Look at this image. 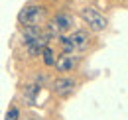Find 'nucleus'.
<instances>
[{"label": "nucleus", "instance_id": "obj_2", "mask_svg": "<svg viewBox=\"0 0 128 120\" xmlns=\"http://www.w3.org/2000/svg\"><path fill=\"white\" fill-rule=\"evenodd\" d=\"M81 18H83V22L85 24H89L93 30L96 32H100V30H104L106 26H108V22H106V18L100 14L98 10H95V8H91V6H87V8H81Z\"/></svg>", "mask_w": 128, "mask_h": 120}, {"label": "nucleus", "instance_id": "obj_3", "mask_svg": "<svg viewBox=\"0 0 128 120\" xmlns=\"http://www.w3.org/2000/svg\"><path fill=\"white\" fill-rule=\"evenodd\" d=\"M71 26H73V18L69 14H57L48 24V32L46 34H48L49 38H55V36H61L67 30H71Z\"/></svg>", "mask_w": 128, "mask_h": 120}, {"label": "nucleus", "instance_id": "obj_5", "mask_svg": "<svg viewBox=\"0 0 128 120\" xmlns=\"http://www.w3.org/2000/svg\"><path fill=\"white\" fill-rule=\"evenodd\" d=\"M67 40H69V44H71V47H73V51H85V49L89 47V34L83 32V30L73 32Z\"/></svg>", "mask_w": 128, "mask_h": 120}, {"label": "nucleus", "instance_id": "obj_6", "mask_svg": "<svg viewBox=\"0 0 128 120\" xmlns=\"http://www.w3.org/2000/svg\"><path fill=\"white\" fill-rule=\"evenodd\" d=\"M77 87V83L73 81V79H57L55 83H53V92L57 94V96H69L73 90Z\"/></svg>", "mask_w": 128, "mask_h": 120}, {"label": "nucleus", "instance_id": "obj_7", "mask_svg": "<svg viewBox=\"0 0 128 120\" xmlns=\"http://www.w3.org/2000/svg\"><path fill=\"white\" fill-rule=\"evenodd\" d=\"M77 63H79V57H73V53H65L59 59H55V67L59 71H71Z\"/></svg>", "mask_w": 128, "mask_h": 120}, {"label": "nucleus", "instance_id": "obj_1", "mask_svg": "<svg viewBox=\"0 0 128 120\" xmlns=\"http://www.w3.org/2000/svg\"><path fill=\"white\" fill-rule=\"evenodd\" d=\"M46 16H48V12H46L44 6L30 4V6H26V8L20 10L18 22L22 24V28H24V26H42L44 20H46Z\"/></svg>", "mask_w": 128, "mask_h": 120}, {"label": "nucleus", "instance_id": "obj_8", "mask_svg": "<svg viewBox=\"0 0 128 120\" xmlns=\"http://www.w3.org/2000/svg\"><path fill=\"white\" fill-rule=\"evenodd\" d=\"M38 92H40V87H38V85H28V87L24 89V98H26V102L36 104V96H38Z\"/></svg>", "mask_w": 128, "mask_h": 120}, {"label": "nucleus", "instance_id": "obj_10", "mask_svg": "<svg viewBox=\"0 0 128 120\" xmlns=\"http://www.w3.org/2000/svg\"><path fill=\"white\" fill-rule=\"evenodd\" d=\"M18 116H20L18 108H10V110L6 112V120H18Z\"/></svg>", "mask_w": 128, "mask_h": 120}, {"label": "nucleus", "instance_id": "obj_9", "mask_svg": "<svg viewBox=\"0 0 128 120\" xmlns=\"http://www.w3.org/2000/svg\"><path fill=\"white\" fill-rule=\"evenodd\" d=\"M42 55H44V63H46V65H49V67H51V65H55V53H53V49H51V47L46 45V47L42 49Z\"/></svg>", "mask_w": 128, "mask_h": 120}, {"label": "nucleus", "instance_id": "obj_4", "mask_svg": "<svg viewBox=\"0 0 128 120\" xmlns=\"http://www.w3.org/2000/svg\"><path fill=\"white\" fill-rule=\"evenodd\" d=\"M48 44H49V36L46 34V32H42L38 38H34V40H30V42H26V51H28L32 57H36V55L42 53V49H44Z\"/></svg>", "mask_w": 128, "mask_h": 120}]
</instances>
